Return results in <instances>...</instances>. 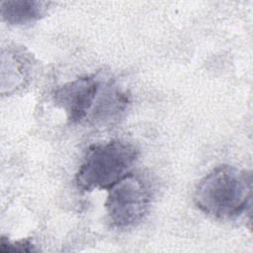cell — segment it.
<instances>
[{"instance_id": "6da1fadb", "label": "cell", "mask_w": 253, "mask_h": 253, "mask_svg": "<svg viewBox=\"0 0 253 253\" xmlns=\"http://www.w3.org/2000/svg\"><path fill=\"white\" fill-rule=\"evenodd\" d=\"M252 174L232 165H219L198 184L194 202L200 211L218 219H233L251 204Z\"/></svg>"}, {"instance_id": "7a4b0ae2", "label": "cell", "mask_w": 253, "mask_h": 253, "mask_svg": "<svg viewBox=\"0 0 253 253\" xmlns=\"http://www.w3.org/2000/svg\"><path fill=\"white\" fill-rule=\"evenodd\" d=\"M138 157V149L130 142L113 139L89 146L75 175L82 191L109 190L129 171Z\"/></svg>"}, {"instance_id": "3957f363", "label": "cell", "mask_w": 253, "mask_h": 253, "mask_svg": "<svg viewBox=\"0 0 253 253\" xmlns=\"http://www.w3.org/2000/svg\"><path fill=\"white\" fill-rule=\"evenodd\" d=\"M105 207L110 222L119 228L138 223L147 213L152 188L141 174L128 172L109 190Z\"/></svg>"}, {"instance_id": "277c9868", "label": "cell", "mask_w": 253, "mask_h": 253, "mask_svg": "<svg viewBox=\"0 0 253 253\" xmlns=\"http://www.w3.org/2000/svg\"><path fill=\"white\" fill-rule=\"evenodd\" d=\"M103 84L97 75L78 77L57 88L53 101L57 107L63 109L70 123H81L89 118Z\"/></svg>"}, {"instance_id": "5b68a950", "label": "cell", "mask_w": 253, "mask_h": 253, "mask_svg": "<svg viewBox=\"0 0 253 253\" xmlns=\"http://www.w3.org/2000/svg\"><path fill=\"white\" fill-rule=\"evenodd\" d=\"M49 2L34 0H6L0 2L2 20L9 25H26L40 20Z\"/></svg>"}, {"instance_id": "8992f818", "label": "cell", "mask_w": 253, "mask_h": 253, "mask_svg": "<svg viewBox=\"0 0 253 253\" xmlns=\"http://www.w3.org/2000/svg\"><path fill=\"white\" fill-rule=\"evenodd\" d=\"M38 249L35 245L27 239H21L18 241H10L9 239L5 238L4 236L1 237L0 242V251L2 253L8 252H34Z\"/></svg>"}]
</instances>
